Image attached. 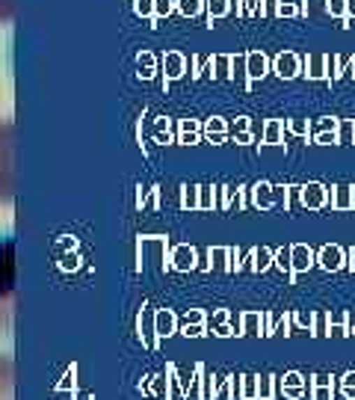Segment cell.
<instances>
[{
	"instance_id": "22",
	"label": "cell",
	"mask_w": 355,
	"mask_h": 400,
	"mask_svg": "<svg viewBox=\"0 0 355 400\" xmlns=\"http://www.w3.org/2000/svg\"><path fill=\"white\" fill-rule=\"evenodd\" d=\"M338 392L344 394L347 400H355V371H349V373H344V377H340Z\"/></svg>"
},
{
	"instance_id": "33",
	"label": "cell",
	"mask_w": 355,
	"mask_h": 400,
	"mask_svg": "<svg viewBox=\"0 0 355 400\" xmlns=\"http://www.w3.org/2000/svg\"><path fill=\"white\" fill-rule=\"evenodd\" d=\"M278 0H261V15H275Z\"/></svg>"
},
{
	"instance_id": "28",
	"label": "cell",
	"mask_w": 355,
	"mask_h": 400,
	"mask_svg": "<svg viewBox=\"0 0 355 400\" xmlns=\"http://www.w3.org/2000/svg\"><path fill=\"white\" fill-rule=\"evenodd\" d=\"M311 397L314 400H332L335 397V385H311Z\"/></svg>"
},
{
	"instance_id": "2",
	"label": "cell",
	"mask_w": 355,
	"mask_h": 400,
	"mask_svg": "<svg viewBox=\"0 0 355 400\" xmlns=\"http://www.w3.org/2000/svg\"><path fill=\"white\" fill-rule=\"evenodd\" d=\"M299 205L308 208V210H323L328 205V187L320 181L299 184Z\"/></svg>"
},
{
	"instance_id": "13",
	"label": "cell",
	"mask_w": 355,
	"mask_h": 400,
	"mask_svg": "<svg viewBox=\"0 0 355 400\" xmlns=\"http://www.w3.org/2000/svg\"><path fill=\"white\" fill-rule=\"evenodd\" d=\"M258 397H261V400H273V397H278V377H275V373L258 377Z\"/></svg>"
},
{
	"instance_id": "24",
	"label": "cell",
	"mask_w": 355,
	"mask_h": 400,
	"mask_svg": "<svg viewBox=\"0 0 355 400\" xmlns=\"http://www.w3.org/2000/svg\"><path fill=\"white\" fill-rule=\"evenodd\" d=\"M326 80H340V57H326Z\"/></svg>"
},
{
	"instance_id": "20",
	"label": "cell",
	"mask_w": 355,
	"mask_h": 400,
	"mask_svg": "<svg viewBox=\"0 0 355 400\" xmlns=\"http://www.w3.org/2000/svg\"><path fill=\"white\" fill-rule=\"evenodd\" d=\"M275 15H278V18H296V15H302V9H299L296 0H278Z\"/></svg>"
},
{
	"instance_id": "41",
	"label": "cell",
	"mask_w": 355,
	"mask_h": 400,
	"mask_svg": "<svg viewBox=\"0 0 355 400\" xmlns=\"http://www.w3.org/2000/svg\"><path fill=\"white\" fill-rule=\"evenodd\" d=\"M184 9L187 12H196L198 9V0H184Z\"/></svg>"
},
{
	"instance_id": "15",
	"label": "cell",
	"mask_w": 355,
	"mask_h": 400,
	"mask_svg": "<svg viewBox=\"0 0 355 400\" xmlns=\"http://www.w3.org/2000/svg\"><path fill=\"white\" fill-rule=\"evenodd\" d=\"M355 143V119H338V145Z\"/></svg>"
},
{
	"instance_id": "17",
	"label": "cell",
	"mask_w": 355,
	"mask_h": 400,
	"mask_svg": "<svg viewBox=\"0 0 355 400\" xmlns=\"http://www.w3.org/2000/svg\"><path fill=\"white\" fill-rule=\"evenodd\" d=\"M243 332L263 335V315H258V311H246L243 315Z\"/></svg>"
},
{
	"instance_id": "34",
	"label": "cell",
	"mask_w": 355,
	"mask_h": 400,
	"mask_svg": "<svg viewBox=\"0 0 355 400\" xmlns=\"http://www.w3.org/2000/svg\"><path fill=\"white\" fill-rule=\"evenodd\" d=\"M311 385H335V377H328V373H317V377L311 380ZM308 385V389H311Z\"/></svg>"
},
{
	"instance_id": "7",
	"label": "cell",
	"mask_w": 355,
	"mask_h": 400,
	"mask_svg": "<svg viewBox=\"0 0 355 400\" xmlns=\"http://www.w3.org/2000/svg\"><path fill=\"white\" fill-rule=\"evenodd\" d=\"M246 74H249V80H263L266 74H270V57H266L263 51H252L246 54Z\"/></svg>"
},
{
	"instance_id": "25",
	"label": "cell",
	"mask_w": 355,
	"mask_h": 400,
	"mask_svg": "<svg viewBox=\"0 0 355 400\" xmlns=\"http://www.w3.org/2000/svg\"><path fill=\"white\" fill-rule=\"evenodd\" d=\"M314 145H338V131H317L311 134Z\"/></svg>"
},
{
	"instance_id": "21",
	"label": "cell",
	"mask_w": 355,
	"mask_h": 400,
	"mask_svg": "<svg viewBox=\"0 0 355 400\" xmlns=\"http://www.w3.org/2000/svg\"><path fill=\"white\" fill-rule=\"evenodd\" d=\"M240 397H246V400H255L258 397V377H255V373L243 377V383H240Z\"/></svg>"
},
{
	"instance_id": "38",
	"label": "cell",
	"mask_w": 355,
	"mask_h": 400,
	"mask_svg": "<svg viewBox=\"0 0 355 400\" xmlns=\"http://www.w3.org/2000/svg\"><path fill=\"white\" fill-rule=\"evenodd\" d=\"M178 264H181V267H189V264H193V252H181V261H178Z\"/></svg>"
},
{
	"instance_id": "37",
	"label": "cell",
	"mask_w": 355,
	"mask_h": 400,
	"mask_svg": "<svg viewBox=\"0 0 355 400\" xmlns=\"http://www.w3.org/2000/svg\"><path fill=\"white\" fill-rule=\"evenodd\" d=\"M240 383H243V377H231V394L240 397Z\"/></svg>"
},
{
	"instance_id": "9",
	"label": "cell",
	"mask_w": 355,
	"mask_h": 400,
	"mask_svg": "<svg viewBox=\"0 0 355 400\" xmlns=\"http://www.w3.org/2000/svg\"><path fill=\"white\" fill-rule=\"evenodd\" d=\"M302 74L308 80H326V57L323 54H311L302 59Z\"/></svg>"
},
{
	"instance_id": "44",
	"label": "cell",
	"mask_w": 355,
	"mask_h": 400,
	"mask_svg": "<svg viewBox=\"0 0 355 400\" xmlns=\"http://www.w3.org/2000/svg\"><path fill=\"white\" fill-rule=\"evenodd\" d=\"M352 71H355V57H352Z\"/></svg>"
},
{
	"instance_id": "30",
	"label": "cell",
	"mask_w": 355,
	"mask_h": 400,
	"mask_svg": "<svg viewBox=\"0 0 355 400\" xmlns=\"http://www.w3.org/2000/svg\"><path fill=\"white\" fill-rule=\"evenodd\" d=\"M299 205V184H287V205L284 208H296Z\"/></svg>"
},
{
	"instance_id": "26",
	"label": "cell",
	"mask_w": 355,
	"mask_h": 400,
	"mask_svg": "<svg viewBox=\"0 0 355 400\" xmlns=\"http://www.w3.org/2000/svg\"><path fill=\"white\" fill-rule=\"evenodd\" d=\"M15 18V0H0V27Z\"/></svg>"
},
{
	"instance_id": "40",
	"label": "cell",
	"mask_w": 355,
	"mask_h": 400,
	"mask_svg": "<svg viewBox=\"0 0 355 400\" xmlns=\"http://www.w3.org/2000/svg\"><path fill=\"white\" fill-rule=\"evenodd\" d=\"M228 62H231V59H219V78H225V74H228Z\"/></svg>"
},
{
	"instance_id": "29",
	"label": "cell",
	"mask_w": 355,
	"mask_h": 400,
	"mask_svg": "<svg viewBox=\"0 0 355 400\" xmlns=\"http://www.w3.org/2000/svg\"><path fill=\"white\" fill-rule=\"evenodd\" d=\"M290 320H294L296 329L311 332V320H314V315H302V311H296V315H290Z\"/></svg>"
},
{
	"instance_id": "19",
	"label": "cell",
	"mask_w": 355,
	"mask_h": 400,
	"mask_svg": "<svg viewBox=\"0 0 355 400\" xmlns=\"http://www.w3.org/2000/svg\"><path fill=\"white\" fill-rule=\"evenodd\" d=\"M311 335H314V338H328V315H326V311H317V315H314Z\"/></svg>"
},
{
	"instance_id": "27",
	"label": "cell",
	"mask_w": 355,
	"mask_h": 400,
	"mask_svg": "<svg viewBox=\"0 0 355 400\" xmlns=\"http://www.w3.org/2000/svg\"><path fill=\"white\" fill-rule=\"evenodd\" d=\"M231 66H234V78H240V80H243L246 86H249V74H246V57H234L231 59Z\"/></svg>"
},
{
	"instance_id": "4",
	"label": "cell",
	"mask_w": 355,
	"mask_h": 400,
	"mask_svg": "<svg viewBox=\"0 0 355 400\" xmlns=\"http://www.w3.org/2000/svg\"><path fill=\"white\" fill-rule=\"evenodd\" d=\"M273 71H275L282 80H294V78H299V74H302V59H299V54H294V51H282V54L273 59Z\"/></svg>"
},
{
	"instance_id": "10",
	"label": "cell",
	"mask_w": 355,
	"mask_h": 400,
	"mask_svg": "<svg viewBox=\"0 0 355 400\" xmlns=\"http://www.w3.org/2000/svg\"><path fill=\"white\" fill-rule=\"evenodd\" d=\"M252 202H255L261 210H273L275 202H273V184L270 181H258L252 187Z\"/></svg>"
},
{
	"instance_id": "32",
	"label": "cell",
	"mask_w": 355,
	"mask_h": 400,
	"mask_svg": "<svg viewBox=\"0 0 355 400\" xmlns=\"http://www.w3.org/2000/svg\"><path fill=\"white\" fill-rule=\"evenodd\" d=\"M210 12H213V15H225V12H228V0H210Z\"/></svg>"
},
{
	"instance_id": "35",
	"label": "cell",
	"mask_w": 355,
	"mask_h": 400,
	"mask_svg": "<svg viewBox=\"0 0 355 400\" xmlns=\"http://www.w3.org/2000/svg\"><path fill=\"white\" fill-rule=\"evenodd\" d=\"M222 131H225V122H222V119H213V122H210V134H217V136H219Z\"/></svg>"
},
{
	"instance_id": "5",
	"label": "cell",
	"mask_w": 355,
	"mask_h": 400,
	"mask_svg": "<svg viewBox=\"0 0 355 400\" xmlns=\"http://www.w3.org/2000/svg\"><path fill=\"white\" fill-rule=\"evenodd\" d=\"M311 267H314V249L308 243H294V246H290V270H294V276L308 273Z\"/></svg>"
},
{
	"instance_id": "18",
	"label": "cell",
	"mask_w": 355,
	"mask_h": 400,
	"mask_svg": "<svg viewBox=\"0 0 355 400\" xmlns=\"http://www.w3.org/2000/svg\"><path fill=\"white\" fill-rule=\"evenodd\" d=\"M284 131L294 134V136H299V140H308V136H311V122H308V119H290V122L284 124Z\"/></svg>"
},
{
	"instance_id": "45",
	"label": "cell",
	"mask_w": 355,
	"mask_h": 400,
	"mask_svg": "<svg viewBox=\"0 0 355 400\" xmlns=\"http://www.w3.org/2000/svg\"><path fill=\"white\" fill-rule=\"evenodd\" d=\"M349 335H355V327H352V329H349Z\"/></svg>"
},
{
	"instance_id": "8",
	"label": "cell",
	"mask_w": 355,
	"mask_h": 400,
	"mask_svg": "<svg viewBox=\"0 0 355 400\" xmlns=\"http://www.w3.org/2000/svg\"><path fill=\"white\" fill-rule=\"evenodd\" d=\"M328 205L332 210H352V187L349 184H338L328 190Z\"/></svg>"
},
{
	"instance_id": "12",
	"label": "cell",
	"mask_w": 355,
	"mask_h": 400,
	"mask_svg": "<svg viewBox=\"0 0 355 400\" xmlns=\"http://www.w3.org/2000/svg\"><path fill=\"white\" fill-rule=\"evenodd\" d=\"M349 311H340V315L328 317V335H335V338H344V335H349Z\"/></svg>"
},
{
	"instance_id": "43",
	"label": "cell",
	"mask_w": 355,
	"mask_h": 400,
	"mask_svg": "<svg viewBox=\"0 0 355 400\" xmlns=\"http://www.w3.org/2000/svg\"><path fill=\"white\" fill-rule=\"evenodd\" d=\"M349 327H355V315H349Z\"/></svg>"
},
{
	"instance_id": "11",
	"label": "cell",
	"mask_w": 355,
	"mask_h": 400,
	"mask_svg": "<svg viewBox=\"0 0 355 400\" xmlns=\"http://www.w3.org/2000/svg\"><path fill=\"white\" fill-rule=\"evenodd\" d=\"M284 124L278 119H270L263 124V143L261 145H284Z\"/></svg>"
},
{
	"instance_id": "16",
	"label": "cell",
	"mask_w": 355,
	"mask_h": 400,
	"mask_svg": "<svg viewBox=\"0 0 355 400\" xmlns=\"http://www.w3.org/2000/svg\"><path fill=\"white\" fill-rule=\"evenodd\" d=\"M252 261H255V270L266 273L273 267V249L270 246H261V249H252Z\"/></svg>"
},
{
	"instance_id": "3",
	"label": "cell",
	"mask_w": 355,
	"mask_h": 400,
	"mask_svg": "<svg viewBox=\"0 0 355 400\" xmlns=\"http://www.w3.org/2000/svg\"><path fill=\"white\" fill-rule=\"evenodd\" d=\"M314 264H320L326 273L344 270V246H338V243H323L320 249H314Z\"/></svg>"
},
{
	"instance_id": "31",
	"label": "cell",
	"mask_w": 355,
	"mask_h": 400,
	"mask_svg": "<svg viewBox=\"0 0 355 400\" xmlns=\"http://www.w3.org/2000/svg\"><path fill=\"white\" fill-rule=\"evenodd\" d=\"M240 12H243V15H252V12H258V15H261V0H243V9H240Z\"/></svg>"
},
{
	"instance_id": "23",
	"label": "cell",
	"mask_w": 355,
	"mask_h": 400,
	"mask_svg": "<svg viewBox=\"0 0 355 400\" xmlns=\"http://www.w3.org/2000/svg\"><path fill=\"white\" fill-rule=\"evenodd\" d=\"M326 12H328L332 18L347 21V0H326Z\"/></svg>"
},
{
	"instance_id": "42",
	"label": "cell",
	"mask_w": 355,
	"mask_h": 400,
	"mask_svg": "<svg viewBox=\"0 0 355 400\" xmlns=\"http://www.w3.org/2000/svg\"><path fill=\"white\" fill-rule=\"evenodd\" d=\"M352 210H355V187H352Z\"/></svg>"
},
{
	"instance_id": "14",
	"label": "cell",
	"mask_w": 355,
	"mask_h": 400,
	"mask_svg": "<svg viewBox=\"0 0 355 400\" xmlns=\"http://www.w3.org/2000/svg\"><path fill=\"white\" fill-rule=\"evenodd\" d=\"M273 267H275V270H282V273H287V279H290V282L296 279V276H294V270H290V246L273 249Z\"/></svg>"
},
{
	"instance_id": "6",
	"label": "cell",
	"mask_w": 355,
	"mask_h": 400,
	"mask_svg": "<svg viewBox=\"0 0 355 400\" xmlns=\"http://www.w3.org/2000/svg\"><path fill=\"white\" fill-rule=\"evenodd\" d=\"M15 392V365L9 356H0V400H12Z\"/></svg>"
},
{
	"instance_id": "39",
	"label": "cell",
	"mask_w": 355,
	"mask_h": 400,
	"mask_svg": "<svg viewBox=\"0 0 355 400\" xmlns=\"http://www.w3.org/2000/svg\"><path fill=\"white\" fill-rule=\"evenodd\" d=\"M355 18V0H347V21Z\"/></svg>"
},
{
	"instance_id": "1",
	"label": "cell",
	"mask_w": 355,
	"mask_h": 400,
	"mask_svg": "<svg viewBox=\"0 0 355 400\" xmlns=\"http://www.w3.org/2000/svg\"><path fill=\"white\" fill-rule=\"evenodd\" d=\"M15 199V124L0 119V205Z\"/></svg>"
},
{
	"instance_id": "36",
	"label": "cell",
	"mask_w": 355,
	"mask_h": 400,
	"mask_svg": "<svg viewBox=\"0 0 355 400\" xmlns=\"http://www.w3.org/2000/svg\"><path fill=\"white\" fill-rule=\"evenodd\" d=\"M234 128H237L240 134H246V131H249V119H246V116H240V119H237V124H234Z\"/></svg>"
}]
</instances>
